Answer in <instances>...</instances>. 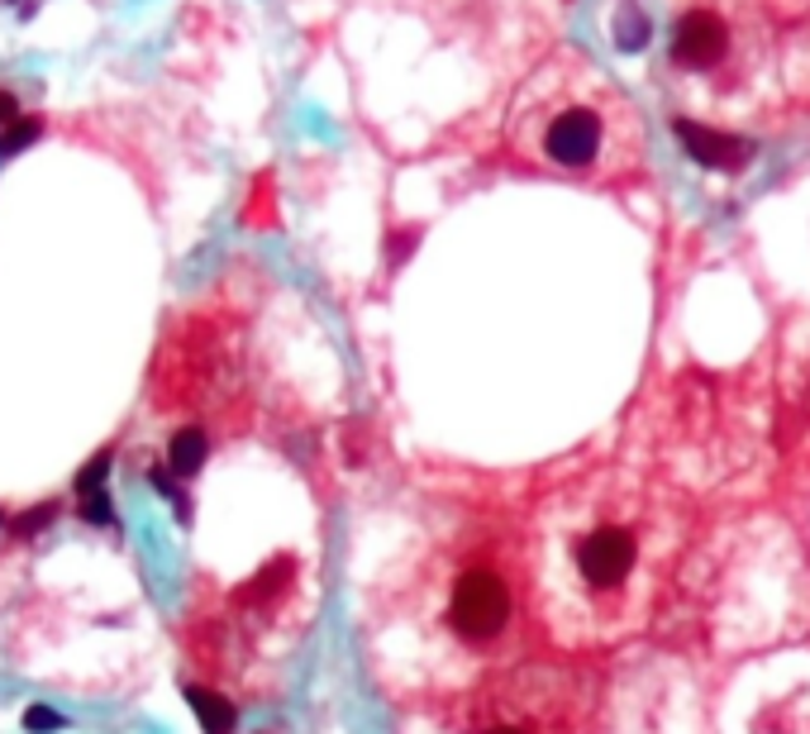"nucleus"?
<instances>
[{
    "label": "nucleus",
    "instance_id": "nucleus-1",
    "mask_svg": "<svg viewBox=\"0 0 810 734\" xmlns=\"http://www.w3.org/2000/svg\"><path fill=\"white\" fill-rule=\"evenodd\" d=\"M686 491L639 463H601L553 487L525 525L535 620L563 648H610L648 630L692 558Z\"/></svg>",
    "mask_w": 810,
    "mask_h": 734
},
{
    "label": "nucleus",
    "instance_id": "nucleus-2",
    "mask_svg": "<svg viewBox=\"0 0 810 734\" xmlns=\"http://www.w3.org/2000/svg\"><path fill=\"white\" fill-rule=\"evenodd\" d=\"M505 143L525 167L582 186H625L648 167L639 105L577 48H558L519 87Z\"/></svg>",
    "mask_w": 810,
    "mask_h": 734
},
{
    "label": "nucleus",
    "instance_id": "nucleus-3",
    "mask_svg": "<svg viewBox=\"0 0 810 734\" xmlns=\"http://www.w3.org/2000/svg\"><path fill=\"white\" fill-rule=\"evenodd\" d=\"M429 592V624L463 658L481 668H501L519 658V634L529 601V563H525V525L515 520H473L443 549V568Z\"/></svg>",
    "mask_w": 810,
    "mask_h": 734
},
{
    "label": "nucleus",
    "instance_id": "nucleus-4",
    "mask_svg": "<svg viewBox=\"0 0 810 734\" xmlns=\"http://www.w3.org/2000/svg\"><path fill=\"white\" fill-rule=\"evenodd\" d=\"M463 734H601V687L563 658H511L467 687Z\"/></svg>",
    "mask_w": 810,
    "mask_h": 734
},
{
    "label": "nucleus",
    "instance_id": "nucleus-5",
    "mask_svg": "<svg viewBox=\"0 0 810 734\" xmlns=\"http://www.w3.org/2000/svg\"><path fill=\"white\" fill-rule=\"evenodd\" d=\"M730 43H734L730 24L710 5L682 10L672 24V63L682 72H716L730 57Z\"/></svg>",
    "mask_w": 810,
    "mask_h": 734
},
{
    "label": "nucleus",
    "instance_id": "nucleus-6",
    "mask_svg": "<svg viewBox=\"0 0 810 734\" xmlns=\"http://www.w3.org/2000/svg\"><path fill=\"white\" fill-rule=\"evenodd\" d=\"M672 134L682 139V149L692 153L700 167L710 172H744L754 163V143L740 134H724V129H706L696 119H672Z\"/></svg>",
    "mask_w": 810,
    "mask_h": 734
},
{
    "label": "nucleus",
    "instance_id": "nucleus-7",
    "mask_svg": "<svg viewBox=\"0 0 810 734\" xmlns=\"http://www.w3.org/2000/svg\"><path fill=\"white\" fill-rule=\"evenodd\" d=\"M205 459H210V435H205L201 425H181L172 443H167V473L177 477H196Z\"/></svg>",
    "mask_w": 810,
    "mask_h": 734
},
{
    "label": "nucleus",
    "instance_id": "nucleus-8",
    "mask_svg": "<svg viewBox=\"0 0 810 734\" xmlns=\"http://www.w3.org/2000/svg\"><path fill=\"white\" fill-rule=\"evenodd\" d=\"M181 692H187V701H191V711H196L205 734H234V725H239L234 701H224V696L210 687H196V682H187Z\"/></svg>",
    "mask_w": 810,
    "mask_h": 734
},
{
    "label": "nucleus",
    "instance_id": "nucleus-9",
    "mask_svg": "<svg viewBox=\"0 0 810 734\" xmlns=\"http://www.w3.org/2000/svg\"><path fill=\"white\" fill-rule=\"evenodd\" d=\"M34 139H39V119H10V125L0 129V163L24 153Z\"/></svg>",
    "mask_w": 810,
    "mask_h": 734
},
{
    "label": "nucleus",
    "instance_id": "nucleus-10",
    "mask_svg": "<svg viewBox=\"0 0 810 734\" xmlns=\"http://www.w3.org/2000/svg\"><path fill=\"white\" fill-rule=\"evenodd\" d=\"M77 505H81V520H91V525H115L111 491H87V497H77Z\"/></svg>",
    "mask_w": 810,
    "mask_h": 734
},
{
    "label": "nucleus",
    "instance_id": "nucleus-11",
    "mask_svg": "<svg viewBox=\"0 0 810 734\" xmlns=\"http://www.w3.org/2000/svg\"><path fill=\"white\" fill-rule=\"evenodd\" d=\"M53 520H57V505H53V501L29 505V511H24L20 520H15V535H20V539H29V535H39V529H48Z\"/></svg>",
    "mask_w": 810,
    "mask_h": 734
},
{
    "label": "nucleus",
    "instance_id": "nucleus-12",
    "mask_svg": "<svg viewBox=\"0 0 810 734\" xmlns=\"http://www.w3.org/2000/svg\"><path fill=\"white\" fill-rule=\"evenodd\" d=\"M105 473H111V449L95 453L91 467H81V473H77V497H87V491H105Z\"/></svg>",
    "mask_w": 810,
    "mask_h": 734
},
{
    "label": "nucleus",
    "instance_id": "nucleus-13",
    "mask_svg": "<svg viewBox=\"0 0 810 734\" xmlns=\"http://www.w3.org/2000/svg\"><path fill=\"white\" fill-rule=\"evenodd\" d=\"M644 39H648L644 15H625L620 20V48H644Z\"/></svg>",
    "mask_w": 810,
    "mask_h": 734
},
{
    "label": "nucleus",
    "instance_id": "nucleus-14",
    "mask_svg": "<svg viewBox=\"0 0 810 734\" xmlns=\"http://www.w3.org/2000/svg\"><path fill=\"white\" fill-rule=\"evenodd\" d=\"M24 725L29 730H63V716L48 711V706H29V716H24Z\"/></svg>",
    "mask_w": 810,
    "mask_h": 734
},
{
    "label": "nucleus",
    "instance_id": "nucleus-15",
    "mask_svg": "<svg viewBox=\"0 0 810 734\" xmlns=\"http://www.w3.org/2000/svg\"><path fill=\"white\" fill-rule=\"evenodd\" d=\"M763 5L777 20H796V15H806V10H810V0H763Z\"/></svg>",
    "mask_w": 810,
    "mask_h": 734
},
{
    "label": "nucleus",
    "instance_id": "nucleus-16",
    "mask_svg": "<svg viewBox=\"0 0 810 734\" xmlns=\"http://www.w3.org/2000/svg\"><path fill=\"white\" fill-rule=\"evenodd\" d=\"M10 119H20V101H15V95H10L5 87H0V129H5Z\"/></svg>",
    "mask_w": 810,
    "mask_h": 734
},
{
    "label": "nucleus",
    "instance_id": "nucleus-17",
    "mask_svg": "<svg viewBox=\"0 0 810 734\" xmlns=\"http://www.w3.org/2000/svg\"><path fill=\"white\" fill-rule=\"evenodd\" d=\"M0 529H5V515H0Z\"/></svg>",
    "mask_w": 810,
    "mask_h": 734
}]
</instances>
